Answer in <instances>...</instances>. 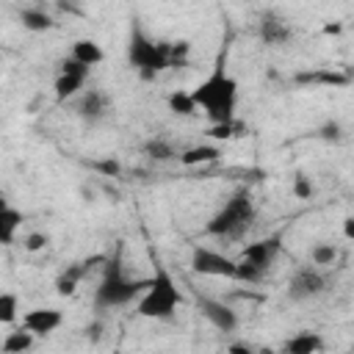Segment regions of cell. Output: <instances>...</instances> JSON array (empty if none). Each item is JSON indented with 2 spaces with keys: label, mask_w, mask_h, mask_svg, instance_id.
Here are the masks:
<instances>
[{
  "label": "cell",
  "mask_w": 354,
  "mask_h": 354,
  "mask_svg": "<svg viewBox=\"0 0 354 354\" xmlns=\"http://www.w3.org/2000/svg\"><path fill=\"white\" fill-rule=\"evenodd\" d=\"M19 224H22V213L0 194V243H3V246L14 243Z\"/></svg>",
  "instance_id": "obj_17"
},
{
  "label": "cell",
  "mask_w": 354,
  "mask_h": 354,
  "mask_svg": "<svg viewBox=\"0 0 354 354\" xmlns=\"http://www.w3.org/2000/svg\"><path fill=\"white\" fill-rule=\"evenodd\" d=\"M254 218H257V210H254L252 194L246 188H235L227 196V202L210 216L205 232L218 241H241L254 227Z\"/></svg>",
  "instance_id": "obj_2"
},
{
  "label": "cell",
  "mask_w": 354,
  "mask_h": 354,
  "mask_svg": "<svg viewBox=\"0 0 354 354\" xmlns=\"http://www.w3.org/2000/svg\"><path fill=\"white\" fill-rule=\"evenodd\" d=\"M61 324H64V313L55 307H33V310L22 313V326L28 332H33V337L53 335Z\"/></svg>",
  "instance_id": "obj_13"
},
{
  "label": "cell",
  "mask_w": 354,
  "mask_h": 354,
  "mask_svg": "<svg viewBox=\"0 0 354 354\" xmlns=\"http://www.w3.org/2000/svg\"><path fill=\"white\" fill-rule=\"evenodd\" d=\"M111 108H113V100L108 97L105 88H83V91L77 94V102H75L77 119H80L83 124H88V127L105 122L108 113H111Z\"/></svg>",
  "instance_id": "obj_9"
},
{
  "label": "cell",
  "mask_w": 354,
  "mask_h": 354,
  "mask_svg": "<svg viewBox=\"0 0 354 354\" xmlns=\"http://www.w3.org/2000/svg\"><path fill=\"white\" fill-rule=\"evenodd\" d=\"M257 36L266 47H282L293 39V30L288 25V19L277 11H263L257 19Z\"/></svg>",
  "instance_id": "obj_12"
},
{
  "label": "cell",
  "mask_w": 354,
  "mask_h": 354,
  "mask_svg": "<svg viewBox=\"0 0 354 354\" xmlns=\"http://www.w3.org/2000/svg\"><path fill=\"white\" fill-rule=\"evenodd\" d=\"M19 318V296L11 290L0 293V324H14Z\"/></svg>",
  "instance_id": "obj_24"
},
{
  "label": "cell",
  "mask_w": 354,
  "mask_h": 354,
  "mask_svg": "<svg viewBox=\"0 0 354 354\" xmlns=\"http://www.w3.org/2000/svg\"><path fill=\"white\" fill-rule=\"evenodd\" d=\"M88 268H91V260L66 266V268L55 277V293H58V296H75V290L80 288V282H83V277L88 274Z\"/></svg>",
  "instance_id": "obj_14"
},
{
  "label": "cell",
  "mask_w": 354,
  "mask_h": 354,
  "mask_svg": "<svg viewBox=\"0 0 354 354\" xmlns=\"http://www.w3.org/2000/svg\"><path fill=\"white\" fill-rule=\"evenodd\" d=\"M166 105H169V111H171L174 116H194V113L199 111L196 102H194V97H191V91H183V88L171 91V94L166 97Z\"/></svg>",
  "instance_id": "obj_22"
},
{
  "label": "cell",
  "mask_w": 354,
  "mask_h": 354,
  "mask_svg": "<svg viewBox=\"0 0 354 354\" xmlns=\"http://www.w3.org/2000/svg\"><path fill=\"white\" fill-rule=\"evenodd\" d=\"M329 290L326 268L318 266H299L288 279V299L290 301H310Z\"/></svg>",
  "instance_id": "obj_7"
},
{
  "label": "cell",
  "mask_w": 354,
  "mask_h": 354,
  "mask_svg": "<svg viewBox=\"0 0 354 354\" xmlns=\"http://www.w3.org/2000/svg\"><path fill=\"white\" fill-rule=\"evenodd\" d=\"M30 346H33V332H28V329L22 326V329L8 332V335L3 337L0 351H3V354H22V351H28Z\"/></svg>",
  "instance_id": "obj_21"
},
{
  "label": "cell",
  "mask_w": 354,
  "mask_h": 354,
  "mask_svg": "<svg viewBox=\"0 0 354 354\" xmlns=\"http://www.w3.org/2000/svg\"><path fill=\"white\" fill-rule=\"evenodd\" d=\"M166 50L169 44L166 41H155L138 19L130 22V36H127V64L141 75V77H155L158 72L169 69V61H166Z\"/></svg>",
  "instance_id": "obj_5"
},
{
  "label": "cell",
  "mask_w": 354,
  "mask_h": 354,
  "mask_svg": "<svg viewBox=\"0 0 354 354\" xmlns=\"http://www.w3.org/2000/svg\"><path fill=\"white\" fill-rule=\"evenodd\" d=\"M221 158V147L218 144H196V147H188L177 155V160L188 169L194 166H207V163H216Z\"/></svg>",
  "instance_id": "obj_16"
},
{
  "label": "cell",
  "mask_w": 354,
  "mask_h": 354,
  "mask_svg": "<svg viewBox=\"0 0 354 354\" xmlns=\"http://www.w3.org/2000/svg\"><path fill=\"white\" fill-rule=\"evenodd\" d=\"M88 66H83L80 61H75L72 55L69 58H64L61 61V72H58V77H55V83H53V88H55V100H75L83 88H86V80H88Z\"/></svg>",
  "instance_id": "obj_10"
},
{
  "label": "cell",
  "mask_w": 354,
  "mask_h": 354,
  "mask_svg": "<svg viewBox=\"0 0 354 354\" xmlns=\"http://www.w3.org/2000/svg\"><path fill=\"white\" fill-rule=\"evenodd\" d=\"M136 310L141 318H152V321H171L177 315V307L183 304V293L174 282V277L169 274L166 266L155 263L152 277L147 279V288L141 290V296L136 299Z\"/></svg>",
  "instance_id": "obj_3"
},
{
  "label": "cell",
  "mask_w": 354,
  "mask_h": 354,
  "mask_svg": "<svg viewBox=\"0 0 354 354\" xmlns=\"http://www.w3.org/2000/svg\"><path fill=\"white\" fill-rule=\"evenodd\" d=\"M335 260H337V246H335L332 241H318V243H313V249H310V263H313V266L329 268Z\"/></svg>",
  "instance_id": "obj_23"
},
{
  "label": "cell",
  "mask_w": 354,
  "mask_h": 354,
  "mask_svg": "<svg viewBox=\"0 0 354 354\" xmlns=\"http://www.w3.org/2000/svg\"><path fill=\"white\" fill-rule=\"evenodd\" d=\"M277 254H279V238H263V241L243 246V252L238 254L235 279L238 282H260Z\"/></svg>",
  "instance_id": "obj_6"
},
{
  "label": "cell",
  "mask_w": 354,
  "mask_h": 354,
  "mask_svg": "<svg viewBox=\"0 0 354 354\" xmlns=\"http://www.w3.org/2000/svg\"><path fill=\"white\" fill-rule=\"evenodd\" d=\"M299 83H346V75H335V72H310V75H299Z\"/></svg>",
  "instance_id": "obj_26"
},
{
  "label": "cell",
  "mask_w": 354,
  "mask_h": 354,
  "mask_svg": "<svg viewBox=\"0 0 354 354\" xmlns=\"http://www.w3.org/2000/svg\"><path fill=\"white\" fill-rule=\"evenodd\" d=\"M19 22L30 33H44V30L53 28V17L47 11H41V8H22L19 11Z\"/></svg>",
  "instance_id": "obj_19"
},
{
  "label": "cell",
  "mask_w": 354,
  "mask_h": 354,
  "mask_svg": "<svg viewBox=\"0 0 354 354\" xmlns=\"http://www.w3.org/2000/svg\"><path fill=\"white\" fill-rule=\"evenodd\" d=\"M293 194H296V199H310L313 196V183H310L307 174H296L293 177Z\"/></svg>",
  "instance_id": "obj_30"
},
{
  "label": "cell",
  "mask_w": 354,
  "mask_h": 354,
  "mask_svg": "<svg viewBox=\"0 0 354 354\" xmlns=\"http://www.w3.org/2000/svg\"><path fill=\"white\" fill-rule=\"evenodd\" d=\"M75 61H80L83 66H97V64H102V58H105V53H102V47L94 41V39H75L72 41V53H69Z\"/></svg>",
  "instance_id": "obj_18"
},
{
  "label": "cell",
  "mask_w": 354,
  "mask_h": 354,
  "mask_svg": "<svg viewBox=\"0 0 354 354\" xmlns=\"http://www.w3.org/2000/svg\"><path fill=\"white\" fill-rule=\"evenodd\" d=\"M47 243H50V235H47V232H28L25 241H22V246H25L28 252H41Z\"/></svg>",
  "instance_id": "obj_29"
},
{
  "label": "cell",
  "mask_w": 354,
  "mask_h": 354,
  "mask_svg": "<svg viewBox=\"0 0 354 354\" xmlns=\"http://www.w3.org/2000/svg\"><path fill=\"white\" fill-rule=\"evenodd\" d=\"M191 268L202 277H224V279H235V271H238V260L218 252V249H210V246H194L191 252Z\"/></svg>",
  "instance_id": "obj_8"
},
{
  "label": "cell",
  "mask_w": 354,
  "mask_h": 354,
  "mask_svg": "<svg viewBox=\"0 0 354 354\" xmlns=\"http://www.w3.org/2000/svg\"><path fill=\"white\" fill-rule=\"evenodd\" d=\"M91 169H97L102 177H116L119 171H122V166H119V160L116 158H105V160H91L88 163Z\"/></svg>",
  "instance_id": "obj_28"
},
{
  "label": "cell",
  "mask_w": 354,
  "mask_h": 354,
  "mask_svg": "<svg viewBox=\"0 0 354 354\" xmlns=\"http://www.w3.org/2000/svg\"><path fill=\"white\" fill-rule=\"evenodd\" d=\"M188 53H191V44H188V41H174V44H169V50H166L169 66H174V69L185 66V64H188Z\"/></svg>",
  "instance_id": "obj_25"
},
{
  "label": "cell",
  "mask_w": 354,
  "mask_h": 354,
  "mask_svg": "<svg viewBox=\"0 0 354 354\" xmlns=\"http://www.w3.org/2000/svg\"><path fill=\"white\" fill-rule=\"evenodd\" d=\"M324 346L326 343L318 332L301 329V332H296L293 337H288L282 343V351H288V354H318V351H324Z\"/></svg>",
  "instance_id": "obj_15"
},
{
  "label": "cell",
  "mask_w": 354,
  "mask_h": 354,
  "mask_svg": "<svg viewBox=\"0 0 354 354\" xmlns=\"http://www.w3.org/2000/svg\"><path fill=\"white\" fill-rule=\"evenodd\" d=\"M147 288V279H136L124 271L122 266V254L116 252L111 260H105V271L102 279L94 290V307L97 310H116L124 307L130 301H136L141 296V290Z\"/></svg>",
  "instance_id": "obj_4"
},
{
  "label": "cell",
  "mask_w": 354,
  "mask_h": 354,
  "mask_svg": "<svg viewBox=\"0 0 354 354\" xmlns=\"http://www.w3.org/2000/svg\"><path fill=\"white\" fill-rule=\"evenodd\" d=\"M346 238H354V218H346Z\"/></svg>",
  "instance_id": "obj_32"
},
{
  "label": "cell",
  "mask_w": 354,
  "mask_h": 354,
  "mask_svg": "<svg viewBox=\"0 0 354 354\" xmlns=\"http://www.w3.org/2000/svg\"><path fill=\"white\" fill-rule=\"evenodd\" d=\"M207 136L210 138H221V141H230L235 136V119L232 122H216L207 127Z\"/></svg>",
  "instance_id": "obj_27"
},
{
  "label": "cell",
  "mask_w": 354,
  "mask_h": 354,
  "mask_svg": "<svg viewBox=\"0 0 354 354\" xmlns=\"http://www.w3.org/2000/svg\"><path fill=\"white\" fill-rule=\"evenodd\" d=\"M196 307H199V313L207 318V324H210L213 329H218V332H235V329L241 326V315H238L230 304H224L221 299L196 296Z\"/></svg>",
  "instance_id": "obj_11"
},
{
  "label": "cell",
  "mask_w": 354,
  "mask_h": 354,
  "mask_svg": "<svg viewBox=\"0 0 354 354\" xmlns=\"http://www.w3.org/2000/svg\"><path fill=\"white\" fill-rule=\"evenodd\" d=\"M191 97H194L196 108L205 111L210 124L232 122L235 119V105H238V80L227 72L224 61H218L213 66V72L199 86L191 88Z\"/></svg>",
  "instance_id": "obj_1"
},
{
  "label": "cell",
  "mask_w": 354,
  "mask_h": 354,
  "mask_svg": "<svg viewBox=\"0 0 354 354\" xmlns=\"http://www.w3.org/2000/svg\"><path fill=\"white\" fill-rule=\"evenodd\" d=\"M318 136H321L324 141H340V138H343V133H340V124H337V122H326V124L318 130Z\"/></svg>",
  "instance_id": "obj_31"
},
{
  "label": "cell",
  "mask_w": 354,
  "mask_h": 354,
  "mask_svg": "<svg viewBox=\"0 0 354 354\" xmlns=\"http://www.w3.org/2000/svg\"><path fill=\"white\" fill-rule=\"evenodd\" d=\"M144 155L152 158V160H158V163H166V160H174L180 155V149L169 138H149L144 144Z\"/></svg>",
  "instance_id": "obj_20"
}]
</instances>
